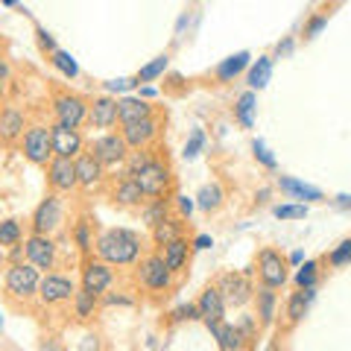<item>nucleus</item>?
<instances>
[{
    "mask_svg": "<svg viewBox=\"0 0 351 351\" xmlns=\"http://www.w3.org/2000/svg\"><path fill=\"white\" fill-rule=\"evenodd\" d=\"M94 258L106 261L108 267H135L144 258V243L129 228H103L94 243Z\"/></svg>",
    "mask_w": 351,
    "mask_h": 351,
    "instance_id": "nucleus-1",
    "label": "nucleus"
},
{
    "mask_svg": "<svg viewBox=\"0 0 351 351\" xmlns=\"http://www.w3.org/2000/svg\"><path fill=\"white\" fill-rule=\"evenodd\" d=\"M41 276L32 263L27 261H18V263H9L6 267V276H3V287H6V295L12 302H32L38 299V284H41Z\"/></svg>",
    "mask_w": 351,
    "mask_h": 351,
    "instance_id": "nucleus-2",
    "label": "nucleus"
},
{
    "mask_svg": "<svg viewBox=\"0 0 351 351\" xmlns=\"http://www.w3.org/2000/svg\"><path fill=\"white\" fill-rule=\"evenodd\" d=\"M135 182L141 184V191H144V196L149 202L152 199H167V193L173 191V170H170V164L164 158L152 156L144 167L138 170Z\"/></svg>",
    "mask_w": 351,
    "mask_h": 351,
    "instance_id": "nucleus-3",
    "label": "nucleus"
},
{
    "mask_svg": "<svg viewBox=\"0 0 351 351\" xmlns=\"http://www.w3.org/2000/svg\"><path fill=\"white\" fill-rule=\"evenodd\" d=\"M135 272H138V284L152 295L167 293L173 287V278H176L167 269V263H164L161 252H149V255H144L135 263Z\"/></svg>",
    "mask_w": 351,
    "mask_h": 351,
    "instance_id": "nucleus-4",
    "label": "nucleus"
},
{
    "mask_svg": "<svg viewBox=\"0 0 351 351\" xmlns=\"http://www.w3.org/2000/svg\"><path fill=\"white\" fill-rule=\"evenodd\" d=\"M62 226H64V202H62V196L59 193H47L36 205V211H32V217H29L32 234L53 237L56 232H62Z\"/></svg>",
    "mask_w": 351,
    "mask_h": 351,
    "instance_id": "nucleus-5",
    "label": "nucleus"
},
{
    "mask_svg": "<svg viewBox=\"0 0 351 351\" xmlns=\"http://www.w3.org/2000/svg\"><path fill=\"white\" fill-rule=\"evenodd\" d=\"M88 152L103 164L106 170H117V167H126V161L132 156V149L126 147V141L123 135H120V129L117 132H103L100 138H94V144L88 147Z\"/></svg>",
    "mask_w": 351,
    "mask_h": 351,
    "instance_id": "nucleus-6",
    "label": "nucleus"
},
{
    "mask_svg": "<svg viewBox=\"0 0 351 351\" xmlns=\"http://www.w3.org/2000/svg\"><path fill=\"white\" fill-rule=\"evenodd\" d=\"M255 272H258V281L261 287H269V290H281L287 284V258L281 255L276 246H263L255 258Z\"/></svg>",
    "mask_w": 351,
    "mask_h": 351,
    "instance_id": "nucleus-7",
    "label": "nucleus"
},
{
    "mask_svg": "<svg viewBox=\"0 0 351 351\" xmlns=\"http://www.w3.org/2000/svg\"><path fill=\"white\" fill-rule=\"evenodd\" d=\"M88 106H91V100H85L73 91L53 94V117H56V123L68 129H82L88 123Z\"/></svg>",
    "mask_w": 351,
    "mask_h": 351,
    "instance_id": "nucleus-8",
    "label": "nucleus"
},
{
    "mask_svg": "<svg viewBox=\"0 0 351 351\" xmlns=\"http://www.w3.org/2000/svg\"><path fill=\"white\" fill-rule=\"evenodd\" d=\"M21 152H24V158L29 164H36V167H47V164L56 158L53 156V135H50V126L44 123H32L24 138H21Z\"/></svg>",
    "mask_w": 351,
    "mask_h": 351,
    "instance_id": "nucleus-9",
    "label": "nucleus"
},
{
    "mask_svg": "<svg viewBox=\"0 0 351 351\" xmlns=\"http://www.w3.org/2000/svg\"><path fill=\"white\" fill-rule=\"evenodd\" d=\"M24 258L27 263H32L38 272H53L59 263V246L53 237H44V234H29L24 240Z\"/></svg>",
    "mask_w": 351,
    "mask_h": 351,
    "instance_id": "nucleus-10",
    "label": "nucleus"
},
{
    "mask_svg": "<svg viewBox=\"0 0 351 351\" xmlns=\"http://www.w3.org/2000/svg\"><path fill=\"white\" fill-rule=\"evenodd\" d=\"M76 295V284L73 278L62 276V272H47L41 276V284H38V302L44 307H59V304H68L73 302Z\"/></svg>",
    "mask_w": 351,
    "mask_h": 351,
    "instance_id": "nucleus-11",
    "label": "nucleus"
},
{
    "mask_svg": "<svg viewBox=\"0 0 351 351\" xmlns=\"http://www.w3.org/2000/svg\"><path fill=\"white\" fill-rule=\"evenodd\" d=\"M214 287L223 295L226 307H243L255 299V287H252L249 276H243V272H223Z\"/></svg>",
    "mask_w": 351,
    "mask_h": 351,
    "instance_id": "nucleus-12",
    "label": "nucleus"
},
{
    "mask_svg": "<svg viewBox=\"0 0 351 351\" xmlns=\"http://www.w3.org/2000/svg\"><path fill=\"white\" fill-rule=\"evenodd\" d=\"M82 290H91V293H97V295H106L108 290L114 287V281H117V272H114V267H108L106 261H100V258H85L82 261Z\"/></svg>",
    "mask_w": 351,
    "mask_h": 351,
    "instance_id": "nucleus-13",
    "label": "nucleus"
},
{
    "mask_svg": "<svg viewBox=\"0 0 351 351\" xmlns=\"http://www.w3.org/2000/svg\"><path fill=\"white\" fill-rule=\"evenodd\" d=\"M47 184L50 193H73L80 191V179H76V161L73 158H53L47 167Z\"/></svg>",
    "mask_w": 351,
    "mask_h": 351,
    "instance_id": "nucleus-14",
    "label": "nucleus"
},
{
    "mask_svg": "<svg viewBox=\"0 0 351 351\" xmlns=\"http://www.w3.org/2000/svg\"><path fill=\"white\" fill-rule=\"evenodd\" d=\"M158 132H161V120H158V117H147V120H138V123L120 126V135H123L126 147H129L132 152L149 149L152 144H156Z\"/></svg>",
    "mask_w": 351,
    "mask_h": 351,
    "instance_id": "nucleus-15",
    "label": "nucleus"
},
{
    "mask_svg": "<svg viewBox=\"0 0 351 351\" xmlns=\"http://www.w3.org/2000/svg\"><path fill=\"white\" fill-rule=\"evenodd\" d=\"M50 135H53V156L56 158H80L85 152V138L80 129H68L62 123H53L50 126Z\"/></svg>",
    "mask_w": 351,
    "mask_h": 351,
    "instance_id": "nucleus-16",
    "label": "nucleus"
},
{
    "mask_svg": "<svg viewBox=\"0 0 351 351\" xmlns=\"http://www.w3.org/2000/svg\"><path fill=\"white\" fill-rule=\"evenodd\" d=\"M76 179H80V191L85 193H94V191H100L106 179H108V170L103 167L100 161H97L91 152H82L80 158H76Z\"/></svg>",
    "mask_w": 351,
    "mask_h": 351,
    "instance_id": "nucleus-17",
    "label": "nucleus"
},
{
    "mask_svg": "<svg viewBox=\"0 0 351 351\" xmlns=\"http://www.w3.org/2000/svg\"><path fill=\"white\" fill-rule=\"evenodd\" d=\"M196 307H199V319L208 325V331H214L217 325H223L226 319V302L219 290L214 284H208V287L199 293V299H196Z\"/></svg>",
    "mask_w": 351,
    "mask_h": 351,
    "instance_id": "nucleus-18",
    "label": "nucleus"
},
{
    "mask_svg": "<svg viewBox=\"0 0 351 351\" xmlns=\"http://www.w3.org/2000/svg\"><path fill=\"white\" fill-rule=\"evenodd\" d=\"M117 123H120V120H117V100H114V97H108V94L94 97L91 106H88V126L112 132Z\"/></svg>",
    "mask_w": 351,
    "mask_h": 351,
    "instance_id": "nucleus-19",
    "label": "nucleus"
},
{
    "mask_svg": "<svg viewBox=\"0 0 351 351\" xmlns=\"http://www.w3.org/2000/svg\"><path fill=\"white\" fill-rule=\"evenodd\" d=\"M27 114L21 112L18 106H3L0 108V144H15V141L24 138L27 132Z\"/></svg>",
    "mask_w": 351,
    "mask_h": 351,
    "instance_id": "nucleus-20",
    "label": "nucleus"
},
{
    "mask_svg": "<svg viewBox=\"0 0 351 351\" xmlns=\"http://www.w3.org/2000/svg\"><path fill=\"white\" fill-rule=\"evenodd\" d=\"M255 319H258V328H269L276 322L278 316V293L269 290V287H255Z\"/></svg>",
    "mask_w": 351,
    "mask_h": 351,
    "instance_id": "nucleus-21",
    "label": "nucleus"
},
{
    "mask_svg": "<svg viewBox=\"0 0 351 351\" xmlns=\"http://www.w3.org/2000/svg\"><path fill=\"white\" fill-rule=\"evenodd\" d=\"M156 117V108L149 106V100H141V97H120L117 100V120L120 126L126 123H138V120Z\"/></svg>",
    "mask_w": 351,
    "mask_h": 351,
    "instance_id": "nucleus-22",
    "label": "nucleus"
},
{
    "mask_svg": "<svg viewBox=\"0 0 351 351\" xmlns=\"http://www.w3.org/2000/svg\"><path fill=\"white\" fill-rule=\"evenodd\" d=\"M112 202L114 205H123V208H141L147 202L144 191H141V184L135 179H129V176H120L117 184L112 188Z\"/></svg>",
    "mask_w": 351,
    "mask_h": 351,
    "instance_id": "nucleus-23",
    "label": "nucleus"
},
{
    "mask_svg": "<svg viewBox=\"0 0 351 351\" xmlns=\"http://www.w3.org/2000/svg\"><path fill=\"white\" fill-rule=\"evenodd\" d=\"M278 188H281V193H287L290 199H302V205L325 199L319 188H313V184H307L302 179H293V176H278Z\"/></svg>",
    "mask_w": 351,
    "mask_h": 351,
    "instance_id": "nucleus-24",
    "label": "nucleus"
},
{
    "mask_svg": "<svg viewBox=\"0 0 351 351\" xmlns=\"http://www.w3.org/2000/svg\"><path fill=\"white\" fill-rule=\"evenodd\" d=\"M191 249H193V243L188 237H179V240H173L170 246L161 249V258H164V263H167V269L173 272V276L184 272V267H188V261H191Z\"/></svg>",
    "mask_w": 351,
    "mask_h": 351,
    "instance_id": "nucleus-25",
    "label": "nucleus"
},
{
    "mask_svg": "<svg viewBox=\"0 0 351 351\" xmlns=\"http://www.w3.org/2000/svg\"><path fill=\"white\" fill-rule=\"evenodd\" d=\"M313 302H316V290H295V293H290L287 304H284V316H287V322L290 325L302 322Z\"/></svg>",
    "mask_w": 351,
    "mask_h": 351,
    "instance_id": "nucleus-26",
    "label": "nucleus"
},
{
    "mask_svg": "<svg viewBox=\"0 0 351 351\" xmlns=\"http://www.w3.org/2000/svg\"><path fill=\"white\" fill-rule=\"evenodd\" d=\"M214 337H217V346H219V351H243L246 346H249V337L240 331L237 325H217L214 331H211Z\"/></svg>",
    "mask_w": 351,
    "mask_h": 351,
    "instance_id": "nucleus-27",
    "label": "nucleus"
},
{
    "mask_svg": "<svg viewBox=\"0 0 351 351\" xmlns=\"http://www.w3.org/2000/svg\"><path fill=\"white\" fill-rule=\"evenodd\" d=\"M179 237H184V219L182 217H167L152 228V243H156L158 249L170 246L173 240H179Z\"/></svg>",
    "mask_w": 351,
    "mask_h": 351,
    "instance_id": "nucleus-28",
    "label": "nucleus"
},
{
    "mask_svg": "<svg viewBox=\"0 0 351 351\" xmlns=\"http://www.w3.org/2000/svg\"><path fill=\"white\" fill-rule=\"evenodd\" d=\"M249 53L246 50H240V53H234V56H228V59H223L217 64V71H214V76H217V82H234L240 73H243L246 68H249Z\"/></svg>",
    "mask_w": 351,
    "mask_h": 351,
    "instance_id": "nucleus-29",
    "label": "nucleus"
},
{
    "mask_svg": "<svg viewBox=\"0 0 351 351\" xmlns=\"http://www.w3.org/2000/svg\"><path fill=\"white\" fill-rule=\"evenodd\" d=\"M73 316L80 322H88V319H94V313L100 311V304H103V295H97V293H91V290H76V295H73Z\"/></svg>",
    "mask_w": 351,
    "mask_h": 351,
    "instance_id": "nucleus-30",
    "label": "nucleus"
},
{
    "mask_svg": "<svg viewBox=\"0 0 351 351\" xmlns=\"http://www.w3.org/2000/svg\"><path fill=\"white\" fill-rule=\"evenodd\" d=\"M223 202H226V191H223V184H217V182L202 184L199 193H196V208H199V211H205V214L219 211V208H223Z\"/></svg>",
    "mask_w": 351,
    "mask_h": 351,
    "instance_id": "nucleus-31",
    "label": "nucleus"
},
{
    "mask_svg": "<svg viewBox=\"0 0 351 351\" xmlns=\"http://www.w3.org/2000/svg\"><path fill=\"white\" fill-rule=\"evenodd\" d=\"M234 117H237V123L243 126V129L255 126V120H258V97H255V91H243V94L237 97Z\"/></svg>",
    "mask_w": 351,
    "mask_h": 351,
    "instance_id": "nucleus-32",
    "label": "nucleus"
},
{
    "mask_svg": "<svg viewBox=\"0 0 351 351\" xmlns=\"http://www.w3.org/2000/svg\"><path fill=\"white\" fill-rule=\"evenodd\" d=\"M71 237H73V243L80 246V252L85 258H91V252H94V243H97V237H94V223L88 217H80L73 223L71 228Z\"/></svg>",
    "mask_w": 351,
    "mask_h": 351,
    "instance_id": "nucleus-33",
    "label": "nucleus"
},
{
    "mask_svg": "<svg viewBox=\"0 0 351 351\" xmlns=\"http://www.w3.org/2000/svg\"><path fill=\"white\" fill-rule=\"evenodd\" d=\"M272 80V56H258L255 64L249 68V76H246V82L252 91H261V88H267Z\"/></svg>",
    "mask_w": 351,
    "mask_h": 351,
    "instance_id": "nucleus-34",
    "label": "nucleus"
},
{
    "mask_svg": "<svg viewBox=\"0 0 351 351\" xmlns=\"http://www.w3.org/2000/svg\"><path fill=\"white\" fill-rule=\"evenodd\" d=\"M21 240H24V226H21V219H15V217L0 219V249H18Z\"/></svg>",
    "mask_w": 351,
    "mask_h": 351,
    "instance_id": "nucleus-35",
    "label": "nucleus"
},
{
    "mask_svg": "<svg viewBox=\"0 0 351 351\" xmlns=\"http://www.w3.org/2000/svg\"><path fill=\"white\" fill-rule=\"evenodd\" d=\"M295 290H316V281H319V261H304L299 269H295Z\"/></svg>",
    "mask_w": 351,
    "mask_h": 351,
    "instance_id": "nucleus-36",
    "label": "nucleus"
},
{
    "mask_svg": "<svg viewBox=\"0 0 351 351\" xmlns=\"http://www.w3.org/2000/svg\"><path fill=\"white\" fill-rule=\"evenodd\" d=\"M167 68H170V56H167V53H161V56H156L149 64H144V68L138 71L135 80H138V85L141 82H156L158 76H164V71H167Z\"/></svg>",
    "mask_w": 351,
    "mask_h": 351,
    "instance_id": "nucleus-37",
    "label": "nucleus"
},
{
    "mask_svg": "<svg viewBox=\"0 0 351 351\" xmlns=\"http://www.w3.org/2000/svg\"><path fill=\"white\" fill-rule=\"evenodd\" d=\"M50 64L64 76V80H76V76H80V64H76V59L71 56L68 50H56V53H53Z\"/></svg>",
    "mask_w": 351,
    "mask_h": 351,
    "instance_id": "nucleus-38",
    "label": "nucleus"
},
{
    "mask_svg": "<svg viewBox=\"0 0 351 351\" xmlns=\"http://www.w3.org/2000/svg\"><path fill=\"white\" fill-rule=\"evenodd\" d=\"M325 263H328L331 269H343V267H348V263H351V237L339 240V243H337L331 252H328Z\"/></svg>",
    "mask_w": 351,
    "mask_h": 351,
    "instance_id": "nucleus-39",
    "label": "nucleus"
},
{
    "mask_svg": "<svg viewBox=\"0 0 351 351\" xmlns=\"http://www.w3.org/2000/svg\"><path fill=\"white\" fill-rule=\"evenodd\" d=\"M167 199H152L147 208H144V223L149 226V228H156L161 219H167Z\"/></svg>",
    "mask_w": 351,
    "mask_h": 351,
    "instance_id": "nucleus-40",
    "label": "nucleus"
},
{
    "mask_svg": "<svg viewBox=\"0 0 351 351\" xmlns=\"http://www.w3.org/2000/svg\"><path fill=\"white\" fill-rule=\"evenodd\" d=\"M276 219H304L307 217V205L302 202H284V205H276L272 208Z\"/></svg>",
    "mask_w": 351,
    "mask_h": 351,
    "instance_id": "nucleus-41",
    "label": "nucleus"
},
{
    "mask_svg": "<svg viewBox=\"0 0 351 351\" xmlns=\"http://www.w3.org/2000/svg\"><path fill=\"white\" fill-rule=\"evenodd\" d=\"M202 147H205V132H202V129H193V132H191V138L184 141V149H182V156L191 161V158H196V156H199V152H202Z\"/></svg>",
    "mask_w": 351,
    "mask_h": 351,
    "instance_id": "nucleus-42",
    "label": "nucleus"
},
{
    "mask_svg": "<svg viewBox=\"0 0 351 351\" xmlns=\"http://www.w3.org/2000/svg\"><path fill=\"white\" fill-rule=\"evenodd\" d=\"M252 152H255V158H258V161H261L267 170H276V167H278L276 156H272V152L267 149V144H263L261 138H258V141H252Z\"/></svg>",
    "mask_w": 351,
    "mask_h": 351,
    "instance_id": "nucleus-43",
    "label": "nucleus"
},
{
    "mask_svg": "<svg viewBox=\"0 0 351 351\" xmlns=\"http://www.w3.org/2000/svg\"><path fill=\"white\" fill-rule=\"evenodd\" d=\"M325 27H328V12H319V15H313V18L304 24V32H302V36H304L307 41H311V38L319 36V32H322Z\"/></svg>",
    "mask_w": 351,
    "mask_h": 351,
    "instance_id": "nucleus-44",
    "label": "nucleus"
},
{
    "mask_svg": "<svg viewBox=\"0 0 351 351\" xmlns=\"http://www.w3.org/2000/svg\"><path fill=\"white\" fill-rule=\"evenodd\" d=\"M170 316H173V322H193V319H199V307H196V302L193 304H179Z\"/></svg>",
    "mask_w": 351,
    "mask_h": 351,
    "instance_id": "nucleus-45",
    "label": "nucleus"
},
{
    "mask_svg": "<svg viewBox=\"0 0 351 351\" xmlns=\"http://www.w3.org/2000/svg\"><path fill=\"white\" fill-rule=\"evenodd\" d=\"M36 36H38V47H41L44 53H50V56H53V53H56V50H59V47H56V38H53V36H50V32H47V29H44L41 24L36 27Z\"/></svg>",
    "mask_w": 351,
    "mask_h": 351,
    "instance_id": "nucleus-46",
    "label": "nucleus"
},
{
    "mask_svg": "<svg viewBox=\"0 0 351 351\" xmlns=\"http://www.w3.org/2000/svg\"><path fill=\"white\" fill-rule=\"evenodd\" d=\"M176 205H179V214H182V219H184V217H191V214H193V208H196V199H191V196L179 193V196H176Z\"/></svg>",
    "mask_w": 351,
    "mask_h": 351,
    "instance_id": "nucleus-47",
    "label": "nucleus"
},
{
    "mask_svg": "<svg viewBox=\"0 0 351 351\" xmlns=\"http://www.w3.org/2000/svg\"><path fill=\"white\" fill-rule=\"evenodd\" d=\"M138 85V80L132 76V80H112V82H106V91H129V88H135Z\"/></svg>",
    "mask_w": 351,
    "mask_h": 351,
    "instance_id": "nucleus-48",
    "label": "nucleus"
},
{
    "mask_svg": "<svg viewBox=\"0 0 351 351\" xmlns=\"http://www.w3.org/2000/svg\"><path fill=\"white\" fill-rule=\"evenodd\" d=\"M9 76H12V71H9V64L0 59V103H3V94H6V82H9Z\"/></svg>",
    "mask_w": 351,
    "mask_h": 351,
    "instance_id": "nucleus-49",
    "label": "nucleus"
},
{
    "mask_svg": "<svg viewBox=\"0 0 351 351\" xmlns=\"http://www.w3.org/2000/svg\"><path fill=\"white\" fill-rule=\"evenodd\" d=\"M191 243H193V249L202 252V249H211V246H214V237H211V234H196Z\"/></svg>",
    "mask_w": 351,
    "mask_h": 351,
    "instance_id": "nucleus-50",
    "label": "nucleus"
},
{
    "mask_svg": "<svg viewBox=\"0 0 351 351\" xmlns=\"http://www.w3.org/2000/svg\"><path fill=\"white\" fill-rule=\"evenodd\" d=\"M293 47H295V41H293V38H284V41H278V47H276V56H278V59L290 56V53H293Z\"/></svg>",
    "mask_w": 351,
    "mask_h": 351,
    "instance_id": "nucleus-51",
    "label": "nucleus"
},
{
    "mask_svg": "<svg viewBox=\"0 0 351 351\" xmlns=\"http://www.w3.org/2000/svg\"><path fill=\"white\" fill-rule=\"evenodd\" d=\"M97 348H100V337H97V334H88L85 343L80 346V351H97Z\"/></svg>",
    "mask_w": 351,
    "mask_h": 351,
    "instance_id": "nucleus-52",
    "label": "nucleus"
},
{
    "mask_svg": "<svg viewBox=\"0 0 351 351\" xmlns=\"http://www.w3.org/2000/svg\"><path fill=\"white\" fill-rule=\"evenodd\" d=\"M106 304H132L129 295H106Z\"/></svg>",
    "mask_w": 351,
    "mask_h": 351,
    "instance_id": "nucleus-53",
    "label": "nucleus"
},
{
    "mask_svg": "<svg viewBox=\"0 0 351 351\" xmlns=\"http://www.w3.org/2000/svg\"><path fill=\"white\" fill-rule=\"evenodd\" d=\"M287 263H295V267H302V263H304V252H293V255L287 258Z\"/></svg>",
    "mask_w": 351,
    "mask_h": 351,
    "instance_id": "nucleus-54",
    "label": "nucleus"
},
{
    "mask_svg": "<svg viewBox=\"0 0 351 351\" xmlns=\"http://www.w3.org/2000/svg\"><path fill=\"white\" fill-rule=\"evenodd\" d=\"M141 100H149V97H156V88H149V85H144V88H141Z\"/></svg>",
    "mask_w": 351,
    "mask_h": 351,
    "instance_id": "nucleus-55",
    "label": "nucleus"
},
{
    "mask_svg": "<svg viewBox=\"0 0 351 351\" xmlns=\"http://www.w3.org/2000/svg\"><path fill=\"white\" fill-rule=\"evenodd\" d=\"M41 351H62V346L56 343V339H47V343L41 346Z\"/></svg>",
    "mask_w": 351,
    "mask_h": 351,
    "instance_id": "nucleus-56",
    "label": "nucleus"
},
{
    "mask_svg": "<svg viewBox=\"0 0 351 351\" xmlns=\"http://www.w3.org/2000/svg\"><path fill=\"white\" fill-rule=\"evenodd\" d=\"M337 202L343 205V208H351V196H348V193H343V196H337Z\"/></svg>",
    "mask_w": 351,
    "mask_h": 351,
    "instance_id": "nucleus-57",
    "label": "nucleus"
},
{
    "mask_svg": "<svg viewBox=\"0 0 351 351\" xmlns=\"http://www.w3.org/2000/svg\"><path fill=\"white\" fill-rule=\"evenodd\" d=\"M0 263H3V249H0Z\"/></svg>",
    "mask_w": 351,
    "mask_h": 351,
    "instance_id": "nucleus-58",
    "label": "nucleus"
},
{
    "mask_svg": "<svg viewBox=\"0 0 351 351\" xmlns=\"http://www.w3.org/2000/svg\"><path fill=\"white\" fill-rule=\"evenodd\" d=\"M0 328H3V316H0Z\"/></svg>",
    "mask_w": 351,
    "mask_h": 351,
    "instance_id": "nucleus-59",
    "label": "nucleus"
}]
</instances>
